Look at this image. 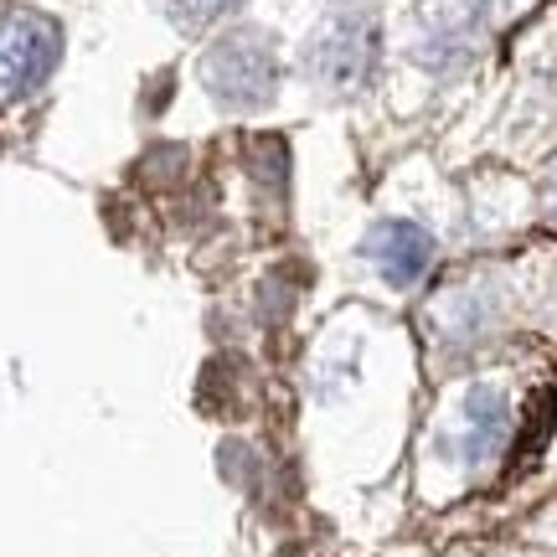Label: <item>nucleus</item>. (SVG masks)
Returning a JSON list of instances; mask_svg holds the SVG:
<instances>
[{
	"mask_svg": "<svg viewBox=\"0 0 557 557\" xmlns=\"http://www.w3.org/2000/svg\"><path fill=\"white\" fill-rule=\"evenodd\" d=\"M274 83H278L274 52H269L259 37H227L218 52L207 58V88H212L222 103H233V109H259V103H269L274 99Z\"/></svg>",
	"mask_w": 557,
	"mask_h": 557,
	"instance_id": "obj_1",
	"label": "nucleus"
},
{
	"mask_svg": "<svg viewBox=\"0 0 557 557\" xmlns=\"http://www.w3.org/2000/svg\"><path fill=\"white\" fill-rule=\"evenodd\" d=\"M58 62V32L47 21H16L0 37V99L32 94Z\"/></svg>",
	"mask_w": 557,
	"mask_h": 557,
	"instance_id": "obj_2",
	"label": "nucleus"
},
{
	"mask_svg": "<svg viewBox=\"0 0 557 557\" xmlns=\"http://www.w3.org/2000/svg\"><path fill=\"white\" fill-rule=\"evenodd\" d=\"M372 52H377V32L367 21H336L315 47V78H325L331 88H357L372 67Z\"/></svg>",
	"mask_w": 557,
	"mask_h": 557,
	"instance_id": "obj_3",
	"label": "nucleus"
},
{
	"mask_svg": "<svg viewBox=\"0 0 557 557\" xmlns=\"http://www.w3.org/2000/svg\"><path fill=\"white\" fill-rule=\"evenodd\" d=\"M553 197H557V191H553Z\"/></svg>",
	"mask_w": 557,
	"mask_h": 557,
	"instance_id": "obj_6",
	"label": "nucleus"
},
{
	"mask_svg": "<svg viewBox=\"0 0 557 557\" xmlns=\"http://www.w3.org/2000/svg\"><path fill=\"white\" fill-rule=\"evenodd\" d=\"M372 259L382 263V274L393 284H413L434 259V243H429V233H418L413 222H387L372 238Z\"/></svg>",
	"mask_w": 557,
	"mask_h": 557,
	"instance_id": "obj_4",
	"label": "nucleus"
},
{
	"mask_svg": "<svg viewBox=\"0 0 557 557\" xmlns=\"http://www.w3.org/2000/svg\"><path fill=\"white\" fill-rule=\"evenodd\" d=\"M238 0H171V11H176L181 21H212L222 16V11H233Z\"/></svg>",
	"mask_w": 557,
	"mask_h": 557,
	"instance_id": "obj_5",
	"label": "nucleus"
}]
</instances>
